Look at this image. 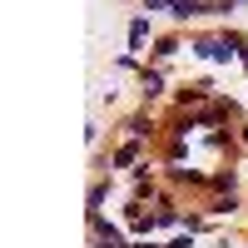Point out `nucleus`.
<instances>
[{
	"label": "nucleus",
	"instance_id": "f03ea898",
	"mask_svg": "<svg viewBox=\"0 0 248 248\" xmlns=\"http://www.w3.org/2000/svg\"><path fill=\"white\" fill-rule=\"evenodd\" d=\"M144 35H149V20H144V15H139V20H134V25H129V50H139V45H144Z\"/></svg>",
	"mask_w": 248,
	"mask_h": 248
},
{
	"label": "nucleus",
	"instance_id": "7ed1b4c3",
	"mask_svg": "<svg viewBox=\"0 0 248 248\" xmlns=\"http://www.w3.org/2000/svg\"><path fill=\"white\" fill-rule=\"evenodd\" d=\"M159 85H164V79H159V75H149V70H144V99H154V94H159Z\"/></svg>",
	"mask_w": 248,
	"mask_h": 248
},
{
	"label": "nucleus",
	"instance_id": "f257e3e1",
	"mask_svg": "<svg viewBox=\"0 0 248 248\" xmlns=\"http://www.w3.org/2000/svg\"><path fill=\"white\" fill-rule=\"evenodd\" d=\"M199 55H209V60H229L233 50H229V40H199V45H194Z\"/></svg>",
	"mask_w": 248,
	"mask_h": 248
}]
</instances>
